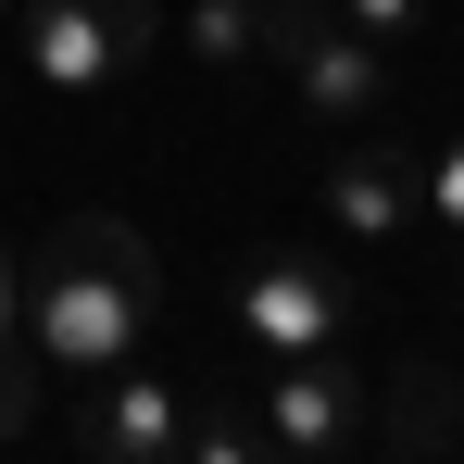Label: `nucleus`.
Listing matches in <instances>:
<instances>
[{
    "mask_svg": "<svg viewBox=\"0 0 464 464\" xmlns=\"http://www.w3.org/2000/svg\"><path fill=\"white\" fill-rule=\"evenodd\" d=\"M163 276H151V238L113 227V214H63L51 251L25 264V352H38V377H113L126 352H139V326H151Z\"/></svg>",
    "mask_w": 464,
    "mask_h": 464,
    "instance_id": "nucleus-1",
    "label": "nucleus"
},
{
    "mask_svg": "<svg viewBox=\"0 0 464 464\" xmlns=\"http://www.w3.org/2000/svg\"><path fill=\"white\" fill-rule=\"evenodd\" d=\"M163 38L151 0H25V25H13V51H25V76L63 88V101H88V88L139 76Z\"/></svg>",
    "mask_w": 464,
    "mask_h": 464,
    "instance_id": "nucleus-2",
    "label": "nucleus"
},
{
    "mask_svg": "<svg viewBox=\"0 0 464 464\" xmlns=\"http://www.w3.org/2000/svg\"><path fill=\"white\" fill-rule=\"evenodd\" d=\"M264 63H289V101L326 126H364L389 101V51L364 25H339L326 0H264Z\"/></svg>",
    "mask_w": 464,
    "mask_h": 464,
    "instance_id": "nucleus-3",
    "label": "nucleus"
},
{
    "mask_svg": "<svg viewBox=\"0 0 464 464\" xmlns=\"http://www.w3.org/2000/svg\"><path fill=\"white\" fill-rule=\"evenodd\" d=\"M251 427H264V464H326V452H364L377 414H364V377L326 339V352H276L251 377Z\"/></svg>",
    "mask_w": 464,
    "mask_h": 464,
    "instance_id": "nucleus-4",
    "label": "nucleus"
},
{
    "mask_svg": "<svg viewBox=\"0 0 464 464\" xmlns=\"http://www.w3.org/2000/svg\"><path fill=\"white\" fill-rule=\"evenodd\" d=\"M227 326H238L251 364H276V352H326V339L352 326V276H339L326 251H264V264L238 276Z\"/></svg>",
    "mask_w": 464,
    "mask_h": 464,
    "instance_id": "nucleus-5",
    "label": "nucleus"
},
{
    "mask_svg": "<svg viewBox=\"0 0 464 464\" xmlns=\"http://www.w3.org/2000/svg\"><path fill=\"white\" fill-rule=\"evenodd\" d=\"M76 452L88 464H176L188 452V389L176 377H88V401H76Z\"/></svg>",
    "mask_w": 464,
    "mask_h": 464,
    "instance_id": "nucleus-6",
    "label": "nucleus"
},
{
    "mask_svg": "<svg viewBox=\"0 0 464 464\" xmlns=\"http://www.w3.org/2000/svg\"><path fill=\"white\" fill-rule=\"evenodd\" d=\"M377 440L389 464H440V452H464V364L452 352H401V364H377Z\"/></svg>",
    "mask_w": 464,
    "mask_h": 464,
    "instance_id": "nucleus-7",
    "label": "nucleus"
},
{
    "mask_svg": "<svg viewBox=\"0 0 464 464\" xmlns=\"http://www.w3.org/2000/svg\"><path fill=\"white\" fill-rule=\"evenodd\" d=\"M326 227L389 251V238L414 227V151H339L326 163Z\"/></svg>",
    "mask_w": 464,
    "mask_h": 464,
    "instance_id": "nucleus-8",
    "label": "nucleus"
},
{
    "mask_svg": "<svg viewBox=\"0 0 464 464\" xmlns=\"http://www.w3.org/2000/svg\"><path fill=\"white\" fill-rule=\"evenodd\" d=\"M25 401H38V352H25V264H13V238H0V440L25 427Z\"/></svg>",
    "mask_w": 464,
    "mask_h": 464,
    "instance_id": "nucleus-9",
    "label": "nucleus"
},
{
    "mask_svg": "<svg viewBox=\"0 0 464 464\" xmlns=\"http://www.w3.org/2000/svg\"><path fill=\"white\" fill-rule=\"evenodd\" d=\"M176 38H188L214 76H227V63H264V0H188V25H176Z\"/></svg>",
    "mask_w": 464,
    "mask_h": 464,
    "instance_id": "nucleus-10",
    "label": "nucleus"
},
{
    "mask_svg": "<svg viewBox=\"0 0 464 464\" xmlns=\"http://www.w3.org/2000/svg\"><path fill=\"white\" fill-rule=\"evenodd\" d=\"M414 214L440 238H464V139H440V151H414Z\"/></svg>",
    "mask_w": 464,
    "mask_h": 464,
    "instance_id": "nucleus-11",
    "label": "nucleus"
},
{
    "mask_svg": "<svg viewBox=\"0 0 464 464\" xmlns=\"http://www.w3.org/2000/svg\"><path fill=\"white\" fill-rule=\"evenodd\" d=\"M176 464H264V427H251L238 401H214V414H188V452Z\"/></svg>",
    "mask_w": 464,
    "mask_h": 464,
    "instance_id": "nucleus-12",
    "label": "nucleus"
},
{
    "mask_svg": "<svg viewBox=\"0 0 464 464\" xmlns=\"http://www.w3.org/2000/svg\"><path fill=\"white\" fill-rule=\"evenodd\" d=\"M339 25H364L377 51H401V38H427V0H326Z\"/></svg>",
    "mask_w": 464,
    "mask_h": 464,
    "instance_id": "nucleus-13",
    "label": "nucleus"
},
{
    "mask_svg": "<svg viewBox=\"0 0 464 464\" xmlns=\"http://www.w3.org/2000/svg\"><path fill=\"white\" fill-rule=\"evenodd\" d=\"M0 25H13V0H0Z\"/></svg>",
    "mask_w": 464,
    "mask_h": 464,
    "instance_id": "nucleus-14",
    "label": "nucleus"
}]
</instances>
